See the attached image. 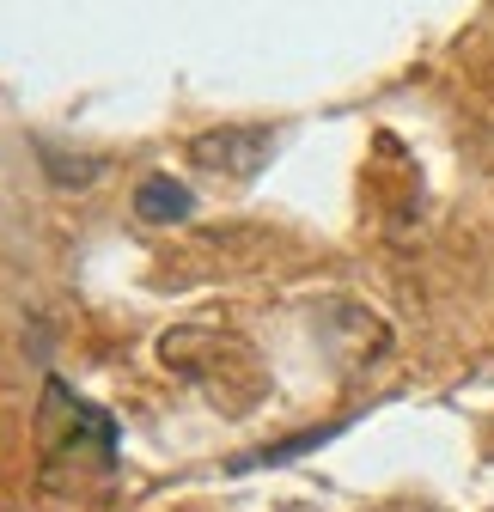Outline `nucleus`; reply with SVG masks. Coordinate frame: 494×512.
<instances>
[{
    "label": "nucleus",
    "instance_id": "1",
    "mask_svg": "<svg viewBox=\"0 0 494 512\" xmlns=\"http://www.w3.org/2000/svg\"><path fill=\"white\" fill-rule=\"evenodd\" d=\"M159 360H165V372L190 378L208 403H220L232 415L257 409L263 391H269L257 348L244 342V336H232V330H214V324H177V330H165L159 336Z\"/></svg>",
    "mask_w": 494,
    "mask_h": 512
},
{
    "label": "nucleus",
    "instance_id": "2",
    "mask_svg": "<svg viewBox=\"0 0 494 512\" xmlns=\"http://www.w3.org/2000/svg\"><path fill=\"white\" fill-rule=\"evenodd\" d=\"M37 452L55 470H110L122 452V427L86 403L68 378H43V397H37Z\"/></svg>",
    "mask_w": 494,
    "mask_h": 512
},
{
    "label": "nucleus",
    "instance_id": "3",
    "mask_svg": "<svg viewBox=\"0 0 494 512\" xmlns=\"http://www.w3.org/2000/svg\"><path fill=\"white\" fill-rule=\"evenodd\" d=\"M275 153V128L269 122H220L208 135L190 141V159L208 171V177H226V183H251Z\"/></svg>",
    "mask_w": 494,
    "mask_h": 512
},
{
    "label": "nucleus",
    "instance_id": "4",
    "mask_svg": "<svg viewBox=\"0 0 494 512\" xmlns=\"http://www.w3.org/2000/svg\"><path fill=\"white\" fill-rule=\"evenodd\" d=\"M190 208H196V196L177 177H141V189H135V220H147V226L190 220Z\"/></svg>",
    "mask_w": 494,
    "mask_h": 512
},
{
    "label": "nucleus",
    "instance_id": "5",
    "mask_svg": "<svg viewBox=\"0 0 494 512\" xmlns=\"http://www.w3.org/2000/svg\"><path fill=\"white\" fill-rule=\"evenodd\" d=\"M373 512H434L427 500H385V506H373Z\"/></svg>",
    "mask_w": 494,
    "mask_h": 512
},
{
    "label": "nucleus",
    "instance_id": "6",
    "mask_svg": "<svg viewBox=\"0 0 494 512\" xmlns=\"http://www.w3.org/2000/svg\"><path fill=\"white\" fill-rule=\"evenodd\" d=\"M488 452H494V439H488Z\"/></svg>",
    "mask_w": 494,
    "mask_h": 512
}]
</instances>
